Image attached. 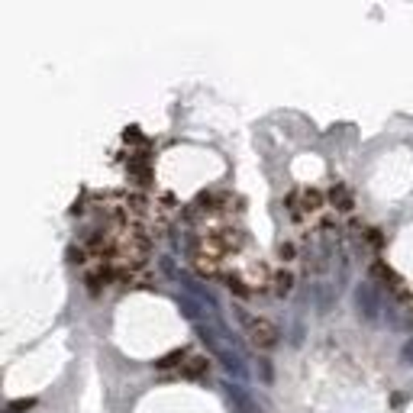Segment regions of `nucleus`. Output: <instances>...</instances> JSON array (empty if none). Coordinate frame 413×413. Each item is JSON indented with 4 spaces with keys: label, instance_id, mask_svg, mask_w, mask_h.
Instances as JSON below:
<instances>
[{
    "label": "nucleus",
    "instance_id": "39448f33",
    "mask_svg": "<svg viewBox=\"0 0 413 413\" xmlns=\"http://www.w3.org/2000/svg\"><path fill=\"white\" fill-rule=\"evenodd\" d=\"M184 362V349L181 352H171V355H165V359L159 362V368H175V365H181Z\"/></svg>",
    "mask_w": 413,
    "mask_h": 413
},
{
    "label": "nucleus",
    "instance_id": "423d86ee",
    "mask_svg": "<svg viewBox=\"0 0 413 413\" xmlns=\"http://www.w3.org/2000/svg\"><path fill=\"white\" fill-rule=\"evenodd\" d=\"M291 281H294V278L288 275V271H284V275H278V278H275V284H278V294H288V291H291Z\"/></svg>",
    "mask_w": 413,
    "mask_h": 413
},
{
    "label": "nucleus",
    "instance_id": "f03ea898",
    "mask_svg": "<svg viewBox=\"0 0 413 413\" xmlns=\"http://www.w3.org/2000/svg\"><path fill=\"white\" fill-rule=\"evenodd\" d=\"M371 275L375 278H381L384 284H388L390 291L397 294V297H410V294H407V288H404V278H397L394 275V271H390L388 265H384V261H375V268H371Z\"/></svg>",
    "mask_w": 413,
    "mask_h": 413
},
{
    "label": "nucleus",
    "instance_id": "0eeeda50",
    "mask_svg": "<svg viewBox=\"0 0 413 413\" xmlns=\"http://www.w3.org/2000/svg\"><path fill=\"white\" fill-rule=\"evenodd\" d=\"M32 404H36V400H30V397H26V400H13V404L7 407V413H20V410H30Z\"/></svg>",
    "mask_w": 413,
    "mask_h": 413
},
{
    "label": "nucleus",
    "instance_id": "20e7f679",
    "mask_svg": "<svg viewBox=\"0 0 413 413\" xmlns=\"http://www.w3.org/2000/svg\"><path fill=\"white\" fill-rule=\"evenodd\" d=\"M329 200H333V207H339V210H352V197H349V191H345L343 184H333Z\"/></svg>",
    "mask_w": 413,
    "mask_h": 413
},
{
    "label": "nucleus",
    "instance_id": "f257e3e1",
    "mask_svg": "<svg viewBox=\"0 0 413 413\" xmlns=\"http://www.w3.org/2000/svg\"><path fill=\"white\" fill-rule=\"evenodd\" d=\"M242 326H245V336L255 349L268 352V349H275L278 345V326L275 323H268L265 316H252V314H242Z\"/></svg>",
    "mask_w": 413,
    "mask_h": 413
},
{
    "label": "nucleus",
    "instance_id": "7ed1b4c3",
    "mask_svg": "<svg viewBox=\"0 0 413 413\" xmlns=\"http://www.w3.org/2000/svg\"><path fill=\"white\" fill-rule=\"evenodd\" d=\"M294 200H300V207L294 210V214H314V210H320L323 207V194L320 191H310V187H304V191L291 194Z\"/></svg>",
    "mask_w": 413,
    "mask_h": 413
}]
</instances>
